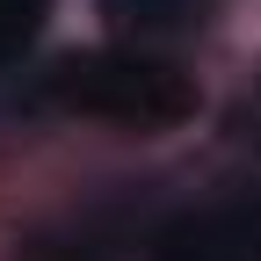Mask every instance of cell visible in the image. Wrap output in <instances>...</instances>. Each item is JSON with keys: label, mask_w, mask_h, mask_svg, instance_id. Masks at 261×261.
Instances as JSON below:
<instances>
[{"label": "cell", "mask_w": 261, "mask_h": 261, "mask_svg": "<svg viewBox=\"0 0 261 261\" xmlns=\"http://www.w3.org/2000/svg\"><path fill=\"white\" fill-rule=\"evenodd\" d=\"M44 94L73 116L123 123V130H174L196 116V80L145 51H73L44 73Z\"/></svg>", "instance_id": "1"}, {"label": "cell", "mask_w": 261, "mask_h": 261, "mask_svg": "<svg viewBox=\"0 0 261 261\" xmlns=\"http://www.w3.org/2000/svg\"><path fill=\"white\" fill-rule=\"evenodd\" d=\"M152 261H261V196L196 203L152 232Z\"/></svg>", "instance_id": "2"}, {"label": "cell", "mask_w": 261, "mask_h": 261, "mask_svg": "<svg viewBox=\"0 0 261 261\" xmlns=\"http://www.w3.org/2000/svg\"><path fill=\"white\" fill-rule=\"evenodd\" d=\"M102 15L130 37H174V29H196L211 15V0H102Z\"/></svg>", "instance_id": "3"}, {"label": "cell", "mask_w": 261, "mask_h": 261, "mask_svg": "<svg viewBox=\"0 0 261 261\" xmlns=\"http://www.w3.org/2000/svg\"><path fill=\"white\" fill-rule=\"evenodd\" d=\"M44 15H51V0H0V65H15L29 44H37Z\"/></svg>", "instance_id": "4"}]
</instances>
